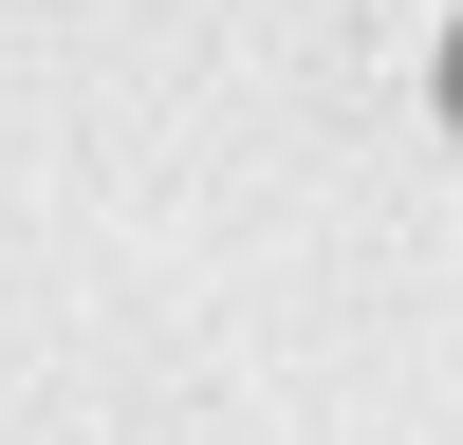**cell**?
Listing matches in <instances>:
<instances>
[{
  "mask_svg": "<svg viewBox=\"0 0 463 445\" xmlns=\"http://www.w3.org/2000/svg\"><path fill=\"white\" fill-rule=\"evenodd\" d=\"M445 111H463V37H445Z\"/></svg>",
  "mask_w": 463,
  "mask_h": 445,
  "instance_id": "obj_1",
  "label": "cell"
}]
</instances>
